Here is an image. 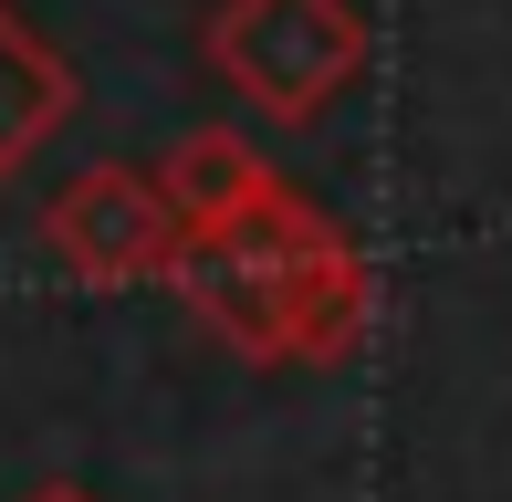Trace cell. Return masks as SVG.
Listing matches in <instances>:
<instances>
[{"label": "cell", "mask_w": 512, "mask_h": 502, "mask_svg": "<svg viewBox=\"0 0 512 502\" xmlns=\"http://www.w3.org/2000/svg\"><path fill=\"white\" fill-rule=\"evenodd\" d=\"M168 293L241 367H345L366 346V325H377V262L293 178L251 220H220V231L178 241Z\"/></svg>", "instance_id": "obj_1"}, {"label": "cell", "mask_w": 512, "mask_h": 502, "mask_svg": "<svg viewBox=\"0 0 512 502\" xmlns=\"http://www.w3.org/2000/svg\"><path fill=\"white\" fill-rule=\"evenodd\" d=\"M157 189H168L178 231H220V220H251L283 178H272V157L251 147L241 126H189L168 157H157Z\"/></svg>", "instance_id": "obj_5"}, {"label": "cell", "mask_w": 512, "mask_h": 502, "mask_svg": "<svg viewBox=\"0 0 512 502\" xmlns=\"http://www.w3.org/2000/svg\"><path fill=\"white\" fill-rule=\"evenodd\" d=\"M11 502H105L95 482H32V492H11Z\"/></svg>", "instance_id": "obj_6"}, {"label": "cell", "mask_w": 512, "mask_h": 502, "mask_svg": "<svg viewBox=\"0 0 512 502\" xmlns=\"http://www.w3.org/2000/svg\"><path fill=\"white\" fill-rule=\"evenodd\" d=\"M178 210L168 189H157V168H126V157H105V168L63 178L53 210H42V251H53L74 283L95 293H136V283H168L178 262Z\"/></svg>", "instance_id": "obj_3"}, {"label": "cell", "mask_w": 512, "mask_h": 502, "mask_svg": "<svg viewBox=\"0 0 512 502\" xmlns=\"http://www.w3.org/2000/svg\"><path fill=\"white\" fill-rule=\"evenodd\" d=\"M74 105H84V84H74V63H63V42L42 32L21 0H0V189L74 126Z\"/></svg>", "instance_id": "obj_4"}, {"label": "cell", "mask_w": 512, "mask_h": 502, "mask_svg": "<svg viewBox=\"0 0 512 502\" xmlns=\"http://www.w3.org/2000/svg\"><path fill=\"white\" fill-rule=\"evenodd\" d=\"M199 53L262 126L304 136V126H324L366 84L377 32H366L356 0H220L209 32H199Z\"/></svg>", "instance_id": "obj_2"}]
</instances>
